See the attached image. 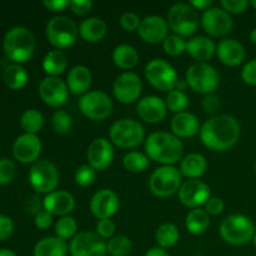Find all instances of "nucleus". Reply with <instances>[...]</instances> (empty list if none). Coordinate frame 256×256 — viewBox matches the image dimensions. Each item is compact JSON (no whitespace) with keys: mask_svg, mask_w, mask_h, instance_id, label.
Returning <instances> with one entry per match:
<instances>
[{"mask_svg":"<svg viewBox=\"0 0 256 256\" xmlns=\"http://www.w3.org/2000/svg\"><path fill=\"white\" fill-rule=\"evenodd\" d=\"M200 140L212 152H228L240 138V124L232 115H215L200 128Z\"/></svg>","mask_w":256,"mask_h":256,"instance_id":"nucleus-1","label":"nucleus"},{"mask_svg":"<svg viewBox=\"0 0 256 256\" xmlns=\"http://www.w3.org/2000/svg\"><path fill=\"white\" fill-rule=\"evenodd\" d=\"M145 154L162 165H172L182 159L184 144L172 132H155L145 139Z\"/></svg>","mask_w":256,"mask_h":256,"instance_id":"nucleus-2","label":"nucleus"},{"mask_svg":"<svg viewBox=\"0 0 256 256\" xmlns=\"http://www.w3.org/2000/svg\"><path fill=\"white\" fill-rule=\"evenodd\" d=\"M36 48L34 34L25 26H14L8 30L2 40L5 55L14 64H22L30 60Z\"/></svg>","mask_w":256,"mask_h":256,"instance_id":"nucleus-3","label":"nucleus"},{"mask_svg":"<svg viewBox=\"0 0 256 256\" xmlns=\"http://www.w3.org/2000/svg\"><path fill=\"white\" fill-rule=\"evenodd\" d=\"M219 232L226 244L242 246L252 242L256 234V226L254 222L246 215L232 214L222 220Z\"/></svg>","mask_w":256,"mask_h":256,"instance_id":"nucleus-4","label":"nucleus"},{"mask_svg":"<svg viewBox=\"0 0 256 256\" xmlns=\"http://www.w3.org/2000/svg\"><path fill=\"white\" fill-rule=\"evenodd\" d=\"M46 39L55 49L62 50L72 46L79 36V28L72 19L65 15H58L48 22L45 29Z\"/></svg>","mask_w":256,"mask_h":256,"instance_id":"nucleus-5","label":"nucleus"},{"mask_svg":"<svg viewBox=\"0 0 256 256\" xmlns=\"http://www.w3.org/2000/svg\"><path fill=\"white\" fill-rule=\"evenodd\" d=\"M185 82L195 92L210 95L219 86L220 76L218 70L209 62H194L185 72Z\"/></svg>","mask_w":256,"mask_h":256,"instance_id":"nucleus-6","label":"nucleus"},{"mask_svg":"<svg viewBox=\"0 0 256 256\" xmlns=\"http://www.w3.org/2000/svg\"><path fill=\"white\" fill-rule=\"evenodd\" d=\"M166 22L169 29L175 35L182 38L192 36V34H195L200 24L196 10L185 2H179L170 8L168 12Z\"/></svg>","mask_w":256,"mask_h":256,"instance_id":"nucleus-7","label":"nucleus"},{"mask_svg":"<svg viewBox=\"0 0 256 256\" xmlns=\"http://www.w3.org/2000/svg\"><path fill=\"white\" fill-rule=\"evenodd\" d=\"M110 142L122 149H134L145 140L144 126L134 119H120L110 126Z\"/></svg>","mask_w":256,"mask_h":256,"instance_id":"nucleus-8","label":"nucleus"},{"mask_svg":"<svg viewBox=\"0 0 256 256\" xmlns=\"http://www.w3.org/2000/svg\"><path fill=\"white\" fill-rule=\"evenodd\" d=\"M145 78L152 88L168 92L176 89L180 80L175 68L164 59L150 60L145 66Z\"/></svg>","mask_w":256,"mask_h":256,"instance_id":"nucleus-9","label":"nucleus"},{"mask_svg":"<svg viewBox=\"0 0 256 256\" xmlns=\"http://www.w3.org/2000/svg\"><path fill=\"white\" fill-rule=\"evenodd\" d=\"M182 175L174 165H162L154 170L149 179V188L158 198H169L179 192Z\"/></svg>","mask_w":256,"mask_h":256,"instance_id":"nucleus-10","label":"nucleus"},{"mask_svg":"<svg viewBox=\"0 0 256 256\" xmlns=\"http://www.w3.org/2000/svg\"><path fill=\"white\" fill-rule=\"evenodd\" d=\"M59 170L49 160H38L29 172V182L39 194H50L59 185Z\"/></svg>","mask_w":256,"mask_h":256,"instance_id":"nucleus-11","label":"nucleus"},{"mask_svg":"<svg viewBox=\"0 0 256 256\" xmlns=\"http://www.w3.org/2000/svg\"><path fill=\"white\" fill-rule=\"evenodd\" d=\"M79 110L85 118L100 122L110 116L112 112V100L102 90H92L80 96Z\"/></svg>","mask_w":256,"mask_h":256,"instance_id":"nucleus-12","label":"nucleus"},{"mask_svg":"<svg viewBox=\"0 0 256 256\" xmlns=\"http://www.w3.org/2000/svg\"><path fill=\"white\" fill-rule=\"evenodd\" d=\"M200 24L209 38L216 39H225L234 29L232 15L219 6H212L205 10L200 18Z\"/></svg>","mask_w":256,"mask_h":256,"instance_id":"nucleus-13","label":"nucleus"},{"mask_svg":"<svg viewBox=\"0 0 256 256\" xmlns=\"http://www.w3.org/2000/svg\"><path fill=\"white\" fill-rule=\"evenodd\" d=\"M142 78L134 72H124L115 79L112 92L115 99L125 105L138 102L142 95Z\"/></svg>","mask_w":256,"mask_h":256,"instance_id":"nucleus-14","label":"nucleus"},{"mask_svg":"<svg viewBox=\"0 0 256 256\" xmlns=\"http://www.w3.org/2000/svg\"><path fill=\"white\" fill-rule=\"evenodd\" d=\"M69 254L72 256H106V242L96 232H78L69 244Z\"/></svg>","mask_w":256,"mask_h":256,"instance_id":"nucleus-15","label":"nucleus"},{"mask_svg":"<svg viewBox=\"0 0 256 256\" xmlns=\"http://www.w3.org/2000/svg\"><path fill=\"white\" fill-rule=\"evenodd\" d=\"M178 194H179L180 202L184 206L192 209H199L212 198L209 185L202 180H188L182 182Z\"/></svg>","mask_w":256,"mask_h":256,"instance_id":"nucleus-16","label":"nucleus"},{"mask_svg":"<svg viewBox=\"0 0 256 256\" xmlns=\"http://www.w3.org/2000/svg\"><path fill=\"white\" fill-rule=\"evenodd\" d=\"M40 99L52 108H62L68 102L69 89L60 78L46 76L39 84Z\"/></svg>","mask_w":256,"mask_h":256,"instance_id":"nucleus-17","label":"nucleus"},{"mask_svg":"<svg viewBox=\"0 0 256 256\" xmlns=\"http://www.w3.org/2000/svg\"><path fill=\"white\" fill-rule=\"evenodd\" d=\"M120 200L116 192L112 189H102L92 195L89 209L96 219H112L119 210Z\"/></svg>","mask_w":256,"mask_h":256,"instance_id":"nucleus-18","label":"nucleus"},{"mask_svg":"<svg viewBox=\"0 0 256 256\" xmlns=\"http://www.w3.org/2000/svg\"><path fill=\"white\" fill-rule=\"evenodd\" d=\"M86 159L96 172L108 169L114 160L112 142L105 138H95L88 146Z\"/></svg>","mask_w":256,"mask_h":256,"instance_id":"nucleus-19","label":"nucleus"},{"mask_svg":"<svg viewBox=\"0 0 256 256\" xmlns=\"http://www.w3.org/2000/svg\"><path fill=\"white\" fill-rule=\"evenodd\" d=\"M42 140L38 135L22 134L12 144V155L22 164H34L42 154Z\"/></svg>","mask_w":256,"mask_h":256,"instance_id":"nucleus-20","label":"nucleus"},{"mask_svg":"<svg viewBox=\"0 0 256 256\" xmlns=\"http://www.w3.org/2000/svg\"><path fill=\"white\" fill-rule=\"evenodd\" d=\"M140 38L148 44H160L169 35V25L166 19L159 15H149L142 19L138 29Z\"/></svg>","mask_w":256,"mask_h":256,"instance_id":"nucleus-21","label":"nucleus"},{"mask_svg":"<svg viewBox=\"0 0 256 256\" xmlns=\"http://www.w3.org/2000/svg\"><path fill=\"white\" fill-rule=\"evenodd\" d=\"M136 112L142 120L149 124H158L165 119L168 114V106L165 100L156 95H149L139 100L136 105Z\"/></svg>","mask_w":256,"mask_h":256,"instance_id":"nucleus-22","label":"nucleus"},{"mask_svg":"<svg viewBox=\"0 0 256 256\" xmlns=\"http://www.w3.org/2000/svg\"><path fill=\"white\" fill-rule=\"evenodd\" d=\"M216 55L222 64L235 68L244 62L246 52H245L244 45L236 39L225 38L220 40L219 44L216 45Z\"/></svg>","mask_w":256,"mask_h":256,"instance_id":"nucleus-23","label":"nucleus"},{"mask_svg":"<svg viewBox=\"0 0 256 256\" xmlns=\"http://www.w3.org/2000/svg\"><path fill=\"white\" fill-rule=\"evenodd\" d=\"M74 196L64 190H55L45 195L42 199V209L50 212L52 216H66L74 210Z\"/></svg>","mask_w":256,"mask_h":256,"instance_id":"nucleus-24","label":"nucleus"},{"mask_svg":"<svg viewBox=\"0 0 256 256\" xmlns=\"http://www.w3.org/2000/svg\"><path fill=\"white\" fill-rule=\"evenodd\" d=\"M170 128L175 136L179 139H188L199 134L202 126L196 115L189 112H182L172 116Z\"/></svg>","mask_w":256,"mask_h":256,"instance_id":"nucleus-25","label":"nucleus"},{"mask_svg":"<svg viewBox=\"0 0 256 256\" xmlns=\"http://www.w3.org/2000/svg\"><path fill=\"white\" fill-rule=\"evenodd\" d=\"M66 85L69 92L78 96H82L89 92L92 82V74L85 65H75L66 75Z\"/></svg>","mask_w":256,"mask_h":256,"instance_id":"nucleus-26","label":"nucleus"},{"mask_svg":"<svg viewBox=\"0 0 256 256\" xmlns=\"http://www.w3.org/2000/svg\"><path fill=\"white\" fill-rule=\"evenodd\" d=\"M186 52L196 62H208L216 54V44L212 38L199 35L186 42Z\"/></svg>","mask_w":256,"mask_h":256,"instance_id":"nucleus-27","label":"nucleus"},{"mask_svg":"<svg viewBox=\"0 0 256 256\" xmlns=\"http://www.w3.org/2000/svg\"><path fill=\"white\" fill-rule=\"evenodd\" d=\"M208 169L206 158L199 152H192L180 162V172L189 180H198L205 174Z\"/></svg>","mask_w":256,"mask_h":256,"instance_id":"nucleus-28","label":"nucleus"},{"mask_svg":"<svg viewBox=\"0 0 256 256\" xmlns=\"http://www.w3.org/2000/svg\"><path fill=\"white\" fill-rule=\"evenodd\" d=\"M106 22L98 16H90L82 20L79 25V35L88 42H98L106 35Z\"/></svg>","mask_w":256,"mask_h":256,"instance_id":"nucleus-29","label":"nucleus"},{"mask_svg":"<svg viewBox=\"0 0 256 256\" xmlns=\"http://www.w3.org/2000/svg\"><path fill=\"white\" fill-rule=\"evenodd\" d=\"M68 254L69 246L66 242L56 236H48L39 240L32 250L34 256H68Z\"/></svg>","mask_w":256,"mask_h":256,"instance_id":"nucleus-30","label":"nucleus"},{"mask_svg":"<svg viewBox=\"0 0 256 256\" xmlns=\"http://www.w3.org/2000/svg\"><path fill=\"white\" fill-rule=\"evenodd\" d=\"M112 62L119 69L130 72L139 62V54L136 49L129 44H120L112 50Z\"/></svg>","mask_w":256,"mask_h":256,"instance_id":"nucleus-31","label":"nucleus"},{"mask_svg":"<svg viewBox=\"0 0 256 256\" xmlns=\"http://www.w3.org/2000/svg\"><path fill=\"white\" fill-rule=\"evenodd\" d=\"M68 68V56L62 50H52L42 60V70L48 76L59 78Z\"/></svg>","mask_w":256,"mask_h":256,"instance_id":"nucleus-32","label":"nucleus"},{"mask_svg":"<svg viewBox=\"0 0 256 256\" xmlns=\"http://www.w3.org/2000/svg\"><path fill=\"white\" fill-rule=\"evenodd\" d=\"M29 80L28 72L20 64H10L2 72V82L9 89L20 90Z\"/></svg>","mask_w":256,"mask_h":256,"instance_id":"nucleus-33","label":"nucleus"},{"mask_svg":"<svg viewBox=\"0 0 256 256\" xmlns=\"http://www.w3.org/2000/svg\"><path fill=\"white\" fill-rule=\"evenodd\" d=\"M210 215L202 209H192L188 212L185 228L192 235H202L209 229Z\"/></svg>","mask_w":256,"mask_h":256,"instance_id":"nucleus-34","label":"nucleus"},{"mask_svg":"<svg viewBox=\"0 0 256 256\" xmlns=\"http://www.w3.org/2000/svg\"><path fill=\"white\" fill-rule=\"evenodd\" d=\"M179 239V229L176 228V225L172 224V222L162 224L156 229V232H155V242H156L158 246L164 250L172 249V246H175Z\"/></svg>","mask_w":256,"mask_h":256,"instance_id":"nucleus-35","label":"nucleus"},{"mask_svg":"<svg viewBox=\"0 0 256 256\" xmlns=\"http://www.w3.org/2000/svg\"><path fill=\"white\" fill-rule=\"evenodd\" d=\"M44 125V116L36 109L25 110L20 118V126L25 134L36 135Z\"/></svg>","mask_w":256,"mask_h":256,"instance_id":"nucleus-36","label":"nucleus"},{"mask_svg":"<svg viewBox=\"0 0 256 256\" xmlns=\"http://www.w3.org/2000/svg\"><path fill=\"white\" fill-rule=\"evenodd\" d=\"M54 232L55 236L59 238V239L64 240V242H66V240H70V242H72V240L78 235L76 220L72 216H70V215L59 218V220L55 222Z\"/></svg>","mask_w":256,"mask_h":256,"instance_id":"nucleus-37","label":"nucleus"},{"mask_svg":"<svg viewBox=\"0 0 256 256\" xmlns=\"http://www.w3.org/2000/svg\"><path fill=\"white\" fill-rule=\"evenodd\" d=\"M132 252V242L125 235H114L106 242V252L109 256H128Z\"/></svg>","mask_w":256,"mask_h":256,"instance_id":"nucleus-38","label":"nucleus"},{"mask_svg":"<svg viewBox=\"0 0 256 256\" xmlns=\"http://www.w3.org/2000/svg\"><path fill=\"white\" fill-rule=\"evenodd\" d=\"M149 158L140 152H129L122 158V165L130 172H142L149 166Z\"/></svg>","mask_w":256,"mask_h":256,"instance_id":"nucleus-39","label":"nucleus"},{"mask_svg":"<svg viewBox=\"0 0 256 256\" xmlns=\"http://www.w3.org/2000/svg\"><path fill=\"white\" fill-rule=\"evenodd\" d=\"M165 104H166L168 110L175 112V114H179V112H185L186 108L189 106V98L185 94V92L174 89L168 92Z\"/></svg>","mask_w":256,"mask_h":256,"instance_id":"nucleus-40","label":"nucleus"},{"mask_svg":"<svg viewBox=\"0 0 256 256\" xmlns=\"http://www.w3.org/2000/svg\"><path fill=\"white\" fill-rule=\"evenodd\" d=\"M186 40L179 35H168L166 39L162 42V49L165 54L170 56H179L182 52H186Z\"/></svg>","mask_w":256,"mask_h":256,"instance_id":"nucleus-41","label":"nucleus"},{"mask_svg":"<svg viewBox=\"0 0 256 256\" xmlns=\"http://www.w3.org/2000/svg\"><path fill=\"white\" fill-rule=\"evenodd\" d=\"M52 126L56 134L66 135L68 132H70L72 126V116L64 110H56L52 115Z\"/></svg>","mask_w":256,"mask_h":256,"instance_id":"nucleus-42","label":"nucleus"},{"mask_svg":"<svg viewBox=\"0 0 256 256\" xmlns=\"http://www.w3.org/2000/svg\"><path fill=\"white\" fill-rule=\"evenodd\" d=\"M96 179V170L89 164H84L76 169L74 174V180L79 186L88 188L92 186Z\"/></svg>","mask_w":256,"mask_h":256,"instance_id":"nucleus-43","label":"nucleus"},{"mask_svg":"<svg viewBox=\"0 0 256 256\" xmlns=\"http://www.w3.org/2000/svg\"><path fill=\"white\" fill-rule=\"evenodd\" d=\"M16 174V165L12 160L0 159V185H6L12 182Z\"/></svg>","mask_w":256,"mask_h":256,"instance_id":"nucleus-44","label":"nucleus"},{"mask_svg":"<svg viewBox=\"0 0 256 256\" xmlns=\"http://www.w3.org/2000/svg\"><path fill=\"white\" fill-rule=\"evenodd\" d=\"M249 5L250 2H248V0H222L220 2V8H222L230 15L242 14V12H246Z\"/></svg>","mask_w":256,"mask_h":256,"instance_id":"nucleus-45","label":"nucleus"},{"mask_svg":"<svg viewBox=\"0 0 256 256\" xmlns=\"http://www.w3.org/2000/svg\"><path fill=\"white\" fill-rule=\"evenodd\" d=\"M119 22L120 26H122L125 32H135V30L139 29L142 19H140L139 15L135 14V12H126L120 16Z\"/></svg>","mask_w":256,"mask_h":256,"instance_id":"nucleus-46","label":"nucleus"},{"mask_svg":"<svg viewBox=\"0 0 256 256\" xmlns=\"http://www.w3.org/2000/svg\"><path fill=\"white\" fill-rule=\"evenodd\" d=\"M115 230H116V228H115V224L112 222V220L104 219L98 222L96 234L99 235L102 239L104 240L112 239V238L115 235Z\"/></svg>","mask_w":256,"mask_h":256,"instance_id":"nucleus-47","label":"nucleus"},{"mask_svg":"<svg viewBox=\"0 0 256 256\" xmlns=\"http://www.w3.org/2000/svg\"><path fill=\"white\" fill-rule=\"evenodd\" d=\"M242 82L250 86H256V58L250 60L242 69Z\"/></svg>","mask_w":256,"mask_h":256,"instance_id":"nucleus-48","label":"nucleus"},{"mask_svg":"<svg viewBox=\"0 0 256 256\" xmlns=\"http://www.w3.org/2000/svg\"><path fill=\"white\" fill-rule=\"evenodd\" d=\"M92 6H94V4H92V0H72L69 2V9L79 16L89 14L92 10Z\"/></svg>","mask_w":256,"mask_h":256,"instance_id":"nucleus-49","label":"nucleus"},{"mask_svg":"<svg viewBox=\"0 0 256 256\" xmlns=\"http://www.w3.org/2000/svg\"><path fill=\"white\" fill-rule=\"evenodd\" d=\"M225 209V204L220 198L212 196L208 202L205 204V212L210 215V216H218V215L222 214Z\"/></svg>","mask_w":256,"mask_h":256,"instance_id":"nucleus-50","label":"nucleus"},{"mask_svg":"<svg viewBox=\"0 0 256 256\" xmlns=\"http://www.w3.org/2000/svg\"><path fill=\"white\" fill-rule=\"evenodd\" d=\"M52 215L46 210H40L34 216V224L39 230H48L52 225Z\"/></svg>","mask_w":256,"mask_h":256,"instance_id":"nucleus-51","label":"nucleus"},{"mask_svg":"<svg viewBox=\"0 0 256 256\" xmlns=\"http://www.w3.org/2000/svg\"><path fill=\"white\" fill-rule=\"evenodd\" d=\"M14 232V222L8 215L0 214V242L6 240Z\"/></svg>","mask_w":256,"mask_h":256,"instance_id":"nucleus-52","label":"nucleus"},{"mask_svg":"<svg viewBox=\"0 0 256 256\" xmlns=\"http://www.w3.org/2000/svg\"><path fill=\"white\" fill-rule=\"evenodd\" d=\"M222 108V102H220V99L215 95L210 94L205 96V99L202 100V109L205 110L206 114L214 115L219 112V109Z\"/></svg>","mask_w":256,"mask_h":256,"instance_id":"nucleus-53","label":"nucleus"},{"mask_svg":"<svg viewBox=\"0 0 256 256\" xmlns=\"http://www.w3.org/2000/svg\"><path fill=\"white\" fill-rule=\"evenodd\" d=\"M69 0H44L42 5L50 12H59L69 8Z\"/></svg>","mask_w":256,"mask_h":256,"instance_id":"nucleus-54","label":"nucleus"},{"mask_svg":"<svg viewBox=\"0 0 256 256\" xmlns=\"http://www.w3.org/2000/svg\"><path fill=\"white\" fill-rule=\"evenodd\" d=\"M189 5L192 8H194L195 10H202V12H205V10L210 9V8L212 6V0H192V2H189Z\"/></svg>","mask_w":256,"mask_h":256,"instance_id":"nucleus-55","label":"nucleus"},{"mask_svg":"<svg viewBox=\"0 0 256 256\" xmlns=\"http://www.w3.org/2000/svg\"><path fill=\"white\" fill-rule=\"evenodd\" d=\"M144 256H170V255L166 250L156 246V248H152L150 250H148V252H145Z\"/></svg>","mask_w":256,"mask_h":256,"instance_id":"nucleus-56","label":"nucleus"},{"mask_svg":"<svg viewBox=\"0 0 256 256\" xmlns=\"http://www.w3.org/2000/svg\"><path fill=\"white\" fill-rule=\"evenodd\" d=\"M0 256H18L10 249H0Z\"/></svg>","mask_w":256,"mask_h":256,"instance_id":"nucleus-57","label":"nucleus"},{"mask_svg":"<svg viewBox=\"0 0 256 256\" xmlns=\"http://www.w3.org/2000/svg\"><path fill=\"white\" fill-rule=\"evenodd\" d=\"M250 42H254V44H256V28H254V29L252 30V32H250Z\"/></svg>","mask_w":256,"mask_h":256,"instance_id":"nucleus-58","label":"nucleus"},{"mask_svg":"<svg viewBox=\"0 0 256 256\" xmlns=\"http://www.w3.org/2000/svg\"><path fill=\"white\" fill-rule=\"evenodd\" d=\"M250 5L256 10V0H252V2H250Z\"/></svg>","mask_w":256,"mask_h":256,"instance_id":"nucleus-59","label":"nucleus"},{"mask_svg":"<svg viewBox=\"0 0 256 256\" xmlns=\"http://www.w3.org/2000/svg\"><path fill=\"white\" fill-rule=\"evenodd\" d=\"M252 245H254V248H255V250H256V234H255L254 239H252Z\"/></svg>","mask_w":256,"mask_h":256,"instance_id":"nucleus-60","label":"nucleus"},{"mask_svg":"<svg viewBox=\"0 0 256 256\" xmlns=\"http://www.w3.org/2000/svg\"><path fill=\"white\" fill-rule=\"evenodd\" d=\"M255 172H256V162H255Z\"/></svg>","mask_w":256,"mask_h":256,"instance_id":"nucleus-61","label":"nucleus"},{"mask_svg":"<svg viewBox=\"0 0 256 256\" xmlns=\"http://www.w3.org/2000/svg\"><path fill=\"white\" fill-rule=\"evenodd\" d=\"M106 256H109V255H106Z\"/></svg>","mask_w":256,"mask_h":256,"instance_id":"nucleus-62","label":"nucleus"}]
</instances>
